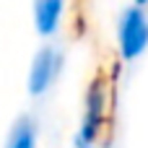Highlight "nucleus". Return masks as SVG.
<instances>
[{"label": "nucleus", "instance_id": "nucleus-2", "mask_svg": "<svg viewBox=\"0 0 148 148\" xmlns=\"http://www.w3.org/2000/svg\"><path fill=\"white\" fill-rule=\"evenodd\" d=\"M57 65H60V60H57V55H55L52 49H44V52L34 60L31 81H29L31 94H42V91L52 83V78H55V73H57Z\"/></svg>", "mask_w": 148, "mask_h": 148}, {"label": "nucleus", "instance_id": "nucleus-5", "mask_svg": "<svg viewBox=\"0 0 148 148\" xmlns=\"http://www.w3.org/2000/svg\"><path fill=\"white\" fill-rule=\"evenodd\" d=\"M8 148H34V127L29 120H21L10 135V143Z\"/></svg>", "mask_w": 148, "mask_h": 148}, {"label": "nucleus", "instance_id": "nucleus-1", "mask_svg": "<svg viewBox=\"0 0 148 148\" xmlns=\"http://www.w3.org/2000/svg\"><path fill=\"white\" fill-rule=\"evenodd\" d=\"M120 39H122V55L125 57H135L143 52L148 44V21L138 8H130L122 16L120 23Z\"/></svg>", "mask_w": 148, "mask_h": 148}, {"label": "nucleus", "instance_id": "nucleus-3", "mask_svg": "<svg viewBox=\"0 0 148 148\" xmlns=\"http://www.w3.org/2000/svg\"><path fill=\"white\" fill-rule=\"evenodd\" d=\"M99 125H101V94H99V88H94L91 96H88L86 122H83V130H81V135H78V146H81V148H88V146H91V140L96 138Z\"/></svg>", "mask_w": 148, "mask_h": 148}, {"label": "nucleus", "instance_id": "nucleus-4", "mask_svg": "<svg viewBox=\"0 0 148 148\" xmlns=\"http://www.w3.org/2000/svg\"><path fill=\"white\" fill-rule=\"evenodd\" d=\"M62 13V0H36V26L42 34H52Z\"/></svg>", "mask_w": 148, "mask_h": 148}, {"label": "nucleus", "instance_id": "nucleus-6", "mask_svg": "<svg viewBox=\"0 0 148 148\" xmlns=\"http://www.w3.org/2000/svg\"><path fill=\"white\" fill-rule=\"evenodd\" d=\"M138 3H146V0H138Z\"/></svg>", "mask_w": 148, "mask_h": 148}]
</instances>
